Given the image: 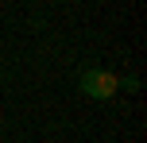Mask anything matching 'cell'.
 <instances>
[{
    "mask_svg": "<svg viewBox=\"0 0 147 143\" xmlns=\"http://www.w3.org/2000/svg\"><path fill=\"white\" fill-rule=\"evenodd\" d=\"M78 85H81V93H85V97H93V101H112V97L120 93V77L112 74V70H101V66L81 70Z\"/></svg>",
    "mask_w": 147,
    "mask_h": 143,
    "instance_id": "cell-1",
    "label": "cell"
}]
</instances>
